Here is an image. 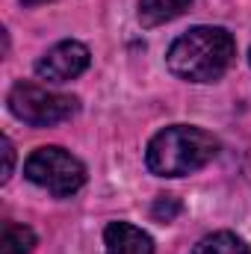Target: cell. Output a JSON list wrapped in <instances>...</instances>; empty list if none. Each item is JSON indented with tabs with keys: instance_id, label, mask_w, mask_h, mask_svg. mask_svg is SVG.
Here are the masks:
<instances>
[{
	"instance_id": "6da1fadb",
	"label": "cell",
	"mask_w": 251,
	"mask_h": 254,
	"mask_svg": "<svg viewBox=\"0 0 251 254\" xmlns=\"http://www.w3.org/2000/svg\"><path fill=\"white\" fill-rule=\"evenodd\" d=\"M237 45L225 27H192L166 54L169 71L187 83H216L234 63Z\"/></svg>"
},
{
	"instance_id": "7a4b0ae2",
	"label": "cell",
	"mask_w": 251,
	"mask_h": 254,
	"mask_svg": "<svg viewBox=\"0 0 251 254\" xmlns=\"http://www.w3.org/2000/svg\"><path fill=\"white\" fill-rule=\"evenodd\" d=\"M219 154V139L201 127L172 125L145 148V166L157 178H187L201 172Z\"/></svg>"
},
{
	"instance_id": "3957f363",
	"label": "cell",
	"mask_w": 251,
	"mask_h": 254,
	"mask_svg": "<svg viewBox=\"0 0 251 254\" xmlns=\"http://www.w3.org/2000/svg\"><path fill=\"white\" fill-rule=\"evenodd\" d=\"M24 175L30 184H36L39 190L51 192L57 198H68L86 184V166L60 145L36 148L24 163Z\"/></svg>"
},
{
	"instance_id": "277c9868",
	"label": "cell",
	"mask_w": 251,
	"mask_h": 254,
	"mask_svg": "<svg viewBox=\"0 0 251 254\" xmlns=\"http://www.w3.org/2000/svg\"><path fill=\"white\" fill-rule=\"evenodd\" d=\"M9 113L30 127H54L68 122L77 113V98L63 95V92H51L39 83L21 80L9 89Z\"/></svg>"
},
{
	"instance_id": "5b68a950",
	"label": "cell",
	"mask_w": 251,
	"mask_h": 254,
	"mask_svg": "<svg viewBox=\"0 0 251 254\" xmlns=\"http://www.w3.org/2000/svg\"><path fill=\"white\" fill-rule=\"evenodd\" d=\"M89 63H92L89 48H86L83 42L68 39V42L54 45V48L36 63V74H39L42 80H48V83H68V80L80 77V74L89 68Z\"/></svg>"
},
{
	"instance_id": "8992f818",
	"label": "cell",
	"mask_w": 251,
	"mask_h": 254,
	"mask_svg": "<svg viewBox=\"0 0 251 254\" xmlns=\"http://www.w3.org/2000/svg\"><path fill=\"white\" fill-rule=\"evenodd\" d=\"M104 254H154V240L130 222H110L104 231Z\"/></svg>"
},
{
	"instance_id": "52a82bcc",
	"label": "cell",
	"mask_w": 251,
	"mask_h": 254,
	"mask_svg": "<svg viewBox=\"0 0 251 254\" xmlns=\"http://www.w3.org/2000/svg\"><path fill=\"white\" fill-rule=\"evenodd\" d=\"M192 0H139V24L142 27H160L166 21H175L184 15Z\"/></svg>"
},
{
	"instance_id": "ba28073f",
	"label": "cell",
	"mask_w": 251,
	"mask_h": 254,
	"mask_svg": "<svg viewBox=\"0 0 251 254\" xmlns=\"http://www.w3.org/2000/svg\"><path fill=\"white\" fill-rule=\"evenodd\" d=\"M192 254H251L246 246V240H240L231 231H216L204 240H198V246L192 249Z\"/></svg>"
},
{
	"instance_id": "9c48e42d",
	"label": "cell",
	"mask_w": 251,
	"mask_h": 254,
	"mask_svg": "<svg viewBox=\"0 0 251 254\" xmlns=\"http://www.w3.org/2000/svg\"><path fill=\"white\" fill-rule=\"evenodd\" d=\"M36 249V234L27 225L6 222L3 225V240H0V254H30Z\"/></svg>"
},
{
	"instance_id": "30bf717a",
	"label": "cell",
	"mask_w": 251,
	"mask_h": 254,
	"mask_svg": "<svg viewBox=\"0 0 251 254\" xmlns=\"http://www.w3.org/2000/svg\"><path fill=\"white\" fill-rule=\"evenodd\" d=\"M151 213H154V219H160V222H172V219L181 213V201L172 198V195H160Z\"/></svg>"
},
{
	"instance_id": "8fae6325",
	"label": "cell",
	"mask_w": 251,
	"mask_h": 254,
	"mask_svg": "<svg viewBox=\"0 0 251 254\" xmlns=\"http://www.w3.org/2000/svg\"><path fill=\"white\" fill-rule=\"evenodd\" d=\"M0 151H3V175H0V181H9L12 166H15V145H12V139H9V136H3V139H0Z\"/></svg>"
},
{
	"instance_id": "7c38bea8",
	"label": "cell",
	"mask_w": 251,
	"mask_h": 254,
	"mask_svg": "<svg viewBox=\"0 0 251 254\" xmlns=\"http://www.w3.org/2000/svg\"><path fill=\"white\" fill-rule=\"evenodd\" d=\"M24 3H42V0H24Z\"/></svg>"
},
{
	"instance_id": "4fadbf2b",
	"label": "cell",
	"mask_w": 251,
	"mask_h": 254,
	"mask_svg": "<svg viewBox=\"0 0 251 254\" xmlns=\"http://www.w3.org/2000/svg\"><path fill=\"white\" fill-rule=\"evenodd\" d=\"M249 63H251V51H249Z\"/></svg>"
}]
</instances>
